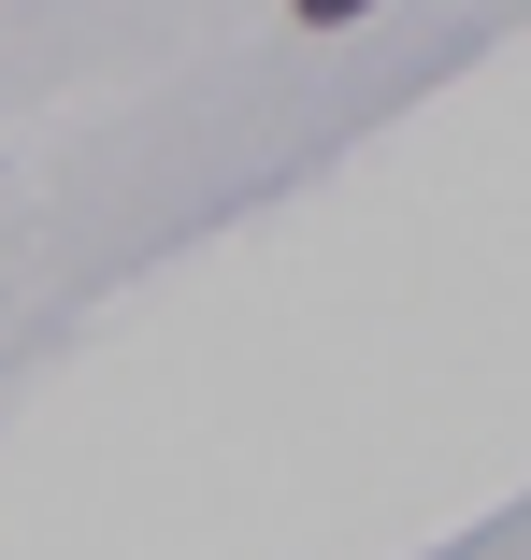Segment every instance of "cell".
<instances>
[{"label": "cell", "mask_w": 531, "mask_h": 560, "mask_svg": "<svg viewBox=\"0 0 531 560\" xmlns=\"http://www.w3.org/2000/svg\"><path fill=\"white\" fill-rule=\"evenodd\" d=\"M287 15H302V30H359L374 0H287Z\"/></svg>", "instance_id": "cell-1"}]
</instances>
